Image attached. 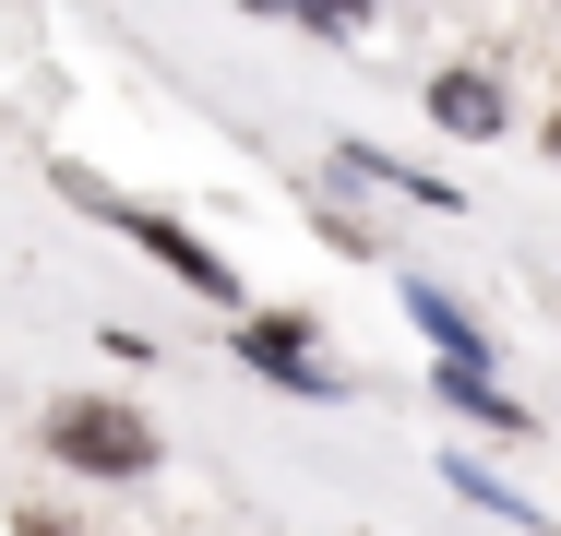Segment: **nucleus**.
Masks as SVG:
<instances>
[{"label": "nucleus", "instance_id": "2", "mask_svg": "<svg viewBox=\"0 0 561 536\" xmlns=\"http://www.w3.org/2000/svg\"><path fill=\"white\" fill-rule=\"evenodd\" d=\"M108 214L131 226V238H144V250H156V263H168V275H192L204 299H227V287H239V275H227V263L204 250V238H192V226H180V214H144V203H108Z\"/></svg>", "mask_w": 561, "mask_h": 536}, {"label": "nucleus", "instance_id": "4", "mask_svg": "<svg viewBox=\"0 0 561 536\" xmlns=\"http://www.w3.org/2000/svg\"><path fill=\"white\" fill-rule=\"evenodd\" d=\"M431 107H443L454 131H502V84H478V72H443V84H431Z\"/></svg>", "mask_w": 561, "mask_h": 536}, {"label": "nucleus", "instance_id": "1", "mask_svg": "<svg viewBox=\"0 0 561 536\" xmlns=\"http://www.w3.org/2000/svg\"><path fill=\"white\" fill-rule=\"evenodd\" d=\"M48 453L60 465H84V477H156V429L108 406V394H72V406H48Z\"/></svg>", "mask_w": 561, "mask_h": 536}, {"label": "nucleus", "instance_id": "3", "mask_svg": "<svg viewBox=\"0 0 561 536\" xmlns=\"http://www.w3.org/2000/svg\"><path fill=\"white\" fill-rule=\"evenodd\" d=\"M239 358L263 382H299V394H335V370H311V334L299 322H239Z\"/></svg>", "mask_w": 561, "mask_h": 536}]
</instances>
